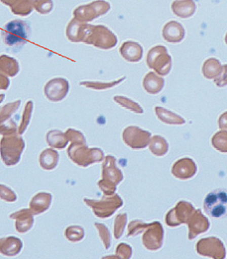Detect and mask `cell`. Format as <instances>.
Masks as SVG:
<instances>
[{
  "label": "cell",
  "instance_id": "obj_28",
  "mask_svg": "<svg viewBox=\"0 0 227 259\" xmlns=\"http://www.w3.org/2000/svg\"><path fill=\"white\" fill-rule=\"evenodd\" d=\"M0 71L6 76L14 77L20 71L18 61L14 58L3 55L0 57Z\"/></svg>",
  "mask_w": 227,
  "mask_h": 259
},
{
  "label": "cell",
  "instance_id": "obj_15",
  "mask_svg": "<svg viewBox=\"0 0 227 259\" xmlns=\"http://www.w3.org/2000/svg\"><path fill=\"white\" fill-rule=\"evenodd\" d=\"M197 172V166L194 160L186 157L177 160L171 168L173 176L180 180L190 179L196 175Z\"/></svg>",
  "mask_w": 227,
  "mask_h": 259
},
{
  "label": "cell",
  "instance_id": "obj_43",
  "mask_svg": "<svg viewBox=\"0 0 227 259\" xmlns=\"http://www.w3.org/2000/svg\"><path fill=\"white\" fill-rule=\"evenodd\" d=\"M116 254L117 257L120 258H131L132 256V247L125 243H120V245L116 247Z\"/></svg>",
  "mask_w": 227,
  "mask_h": 259
},
{
  "label": "cell",
  "instance_id": "obj_45",
  "mask_svg": "<svg viewBox=\"0 0 227 259\" xmlns=\"http://www.w3.org/2000/svg\"><path fill=\"white\" fill-rule=\"evenodd\" d=\"M14 133H18V130L16 127V124L12 118L4 121V123H1V135L2 136Z\"/></svg>",
  "mask_w": 227,
  "mask_h": 259
},
{
  "label": "cell",
  "instance_id": "obj_24",
  "mask_svg": "<svg viewBox=\"0 0 227 259\" xmlns=\"http://www.w3.org/2000/svg\"><path fill=\"white\" fill-rule=\"evenodd\" d=\"M1 2L9 7L12 13L16 16H27L33 10V4L30 0H2Z\"/></svg>",
  "mask_w": 227,
  "mask_h": 259
},
{
  "label": "cell",
  "instance_id": "obj_2",
  "mask_svg": "<svg viewBox=\"0 0 227 259\" xmlns=\"http://www.w3.org/2000/svg\"><path fill=\"white\" fill-rule=\"evenodd\" d=\"M67 155L73 163L86 168L104 160V152L100 148H88L86 144L72 143L67 148Z\"/></svg>",
  "mask_w": 227,
  "mask_h": 259
},
{
  "label": "cell",
  "instance_id": "obj_14",
  "mask_svg": "<svg viewBox=\"0 0 227 259\" xmlns=\"http://www.w3.org/2000/svg\"><path fill=\"white\" fill-rule=\"evenodd\" d=\"M69 82L65 78L57 77L49 80L44 87V94L49 101L59 102L67 97Z\"/></svg>",
  "mask_w": 227,
  "mask_h": 259
},
{
  "label": "cell",
  "instance_id": "obj_41",
  "mask_svg": "<svg viewBox=\"0 0 227 259\" xmlns=\"http://www.w3.org/2000/svg\"><path fill=\"white\" fill-rule=\"evenodd\" d=\"M148 224L141 221H133L130 223L128 228V237H135L144 232Z\"/></svg>",
  "mask_w": 227,
  "mask_h": 259
},
{
  "label": "cell",
  "instance_id": "obj_19",
  "mask_svg": "<svg viewBox=\"0 0 227 259\" xmlns=\"http://www.w3.org/2000/svg\"><path fill=\"white\" fill-rule=\"evenodd\" d=\"M162 36L167 42H181L185 37L184 28L178 21L171 20L166 23L163 27Z\"/></svg>",
  "mask_w": 227,
  "mask_h": 259
},
{
  "label": "cell",
  "instance_id": "obj_32",
  "mask_svg": "<svg viewBox=\"0 0 227 259\" xmlns=\"http://www.w3.org/2000/svg\"><path fill=\"white\" fill-rule=\"evenodd\" d=\"M126 77H122L117 80L111 81V82H99V81H82L80 83L81 86L88 88V89H95V90H106V89H112L117 85L121 83L123 81L125 80Z\"/></svg>",
  "mask_w": 227,
  "mask_h": 259
},
{
  "label": "cell",
  "instance_id": "obj_6",
  "mask_svg": "<svg viewBox=\"0 0 227 259\" xmlns=\"http://www.w3.org/2000/svg\"><path fill=\"white\" fill-rule=\"evenodd\" d=\"M84 202L93 210V214L98 218L105 219L111 217L116 210L124 205V201L118 194H104L101 200L84 198Z\"/></svg>",
  "mask_w": 227,
  "mask_h": 259
},
{
  "label": "cell",
  "instance_id": "obj_10",
  "mask_svg": "<svg viewBox=\"0 0 227 259\" xmlns=\"http://www.w3.org/2000/svg\"><path fill=\"white\" fill-rule=\"evenodd\" d=\"M151 133L138 127L136 125H130L126 127L122 134V139L124 144L132 149L140 150L145 148L149 144Z\"/></svg>",
  "mask_w": 227,
  "mask_h": 259
},
{
  "label": "cell",
  "instance_id": "obj_48",
  "mask_svg": "<svg viewBox=\"0 0 227 259\" xmlns=\"http://www.w3.org/2000/svg\"><path fill=\"white\" fill-rule=\"evenodd\" d=\"M219 128L221 130H227V112L222 113L218 119Z\"/></svg>",
  "mask_w": 227,
  "mask_h": 259
},
{
  "label": "cell",
  "instance_id": "obj_11",
  "mask_svg": "<svg viewBox=\"0 0 227 259\" xmlns=\"http://www.w3.org/2000/svg\"><path fill=\"white\" fill-rule=\"evenodd\" d=\"M164 237V230L160 222L148 224L142 236V243L148 250L156 251L162 248Z\"/></svg>",
  "mask_w": 227,
  "mask_h": 259
},
{
  "label": "cell",
  "instance_id": "obj_3",
  "mask_svg": "<svg viewBox=\"0 0 227 259\" xmlns=\"http://www.w3.org/2000/svg\"><path fill=\"white\" fill-rule=\"evenodd\" d=\"M25 148L23 138L17 133L4 136L1 139V157L4 164L14 166L20 162Z\"/></svg>",
  "mask_w": 227,
  "mask_h": 259
},
{
  "label": "cell",
  "instance_id": "obj_39",
  "mask_svg": "<svg viewBox=\"0 0 227 259\" xmlns=\"http://www.w3.org/2000/svg\"><path fill=\"white\" fill-rule=\"evenodd\" d=\"M127 221H128V214L126 213L118 214L116 217L115 225H114V237L116 240L120 239L123 236Z\"/></svg>",
  "mask_w": 227,
  "mask_h": 259
},
{
  "label": "cell",
  "instance_id": "obj_9",
  "mask_svg": "<svg viewBox=\"0 0 227 259\" xmlns=\"http://www.w3.org/2000/svg\"><path fill=\"white\" fill-rule=\"evenodd\" d=\"M111 5L106 1H93L89 4L77 7L73 11V18L81 23L91 22L100 16L106 14Z\"/></svg>",
  "mask_w": 227,
  "mask_h": 259
},
{
  "label": "cell",
  "instance_id": "obj_13",
  "mask_svg": "<svg viewBox=\"0 0 227 259\" xmlns=\"http://www.w3.org/2000/svg\"><path fill=\"white\" fill-rule=\"evenodd\" d=\"M198 254L213 258H224L225 257V247L221 240L216 237H208L199 241L197 244Z\"/></svg>",
  "mask_w": 227,
  "mask_h": 259
},
{
  "label": "cell",
  "instance_id": "obj_16",
  "mask_svg": "<svg viewBox=\"0 0 227 259\" xmlns=\"http://www.w3.org/2000/svg\"><path fill=\"white\" fill-rule=\"evenodd\" d=\"M186 224L188 225V238L191 241L209 229V222L201 210H195Z\"/></svg>",
  "mask_w": 227,
  "mask_h": 259
},
{
  "label": "cell",
  "instance_id": "obj_12",
  "mask_svg": "<svg viewBox=\"0 0 227 259\" xmlns=\"http://www.w3.org/2000/svg\"><path fill=\"white\" fill-rule=\"evenodd\" d=\"M194 211V207L190 202L180 201L166 214V224L172 228L186 224Z\"/></svg>",
  "mask_w": 227,
  "mask_h": 259
},
{
  "label": "cell",
  "instance_id": "obj_33",
  "mask_svg": "<svg viewBox=\"0 0 227 259\" xmlns=\"http://www.w3.org/2000/svg\"><path fill=\"white\" fill-rule=\"evenodd\" d=\"M114 101L122 107L125 108V109L133 112V113H138V114H141V113H144V109H142L141 106L139 104L136 103L132 100L129 99L128 97H124V96H115Z\"/></svg>",
  "mask_w": 227,
  "mask_h": 259
},
{
  "label": "cell",
  "instance_id": "obj_42",
  "mask_svg": "<svg viewBox=\"0 0 227 259\" xmlns=\"http://www.w3.org/2000/svg\"><path fill=\"white\" fill-rule=\"evenodd\" d=\"M65 135L67 136L69 141L72 143H79V144H86L85 136L82 132L77 131V130L69 128L67 132H65Z\"/></svg>",
  "mask_w": 227,
  "mask_h": 259
},
{
  "label": "cell",
  "instance_id": "obj_40",
  "mask_svg": "<svg viewBox=\"0 0 227 259\" xmlns=\"http://www.w3.org/2000/svg\"><path fill=\"white\" fill-rule=\"evenodd\" d=\"M33 8L40 14H49L54 8L53 1H46V0H34L32 1Z\"/></svg>",
  "mask_w": 227,
  "mask_h": 259
},
{
  "label": "cell",
  "instance_id": "obj_29",
  "mask_svg": "<svg viewBox=\"0 0 227 259\" xmlns=\"http://www.w3.org/2000/svg\"><path fill=\"white\" fill-rule=\"evenodd\" d=\"M154 111L159 120L164 123L169 124V125H183L186 122L183 117L165 108L158 106L154 108Z\"/></svg>",
  "mask_w": 227,
  "mask_h": 259
},
{
  "label": "cell",
  "instance_id": "obj_27",
  "mask_svg": "<svg viewBox=\"0 0 227 259\" xmlns=\"http://www.w3.org/2000/svg\"><path fill=\"white\" fill-rule=\"evenodd\" d=\"M47 142L51 148L64 149L68 144V139L62 131L51 130L47 134Z\"/></svg>",
  "mask_w": 227,
  "mask_h": 259
},
{
  "label": "cell",
  "instance_id": "obj_22",
  "mask_svg": "<svg viewBox=\"0 0 227 259\" xmlns=\"http://www.w3.org/2000/svg\"><path fill=\"white\" fill-rule=\"evenodd\" d=\"M22 248V241L18 237H8L0 240V253L4 256L14 257L20 253Z\"/></svg>",
  "mask_w": 227,
  "mask_h": 259
},
{
  "label": "cell",
  "instance_id": "obj_4",
  "mask_svg": "<svg viewBox=\"0 0 227 259\" xmlns=\"http://www.w3.org/2000/svg\"><path fill=\"white\" fill-rule=\"evenodd\" d=\"M84 43L101 50H110L118 44V37L109 28L102 24H89Z\"/></svg>",
  "mask_w": 227,
  "mask_h": 259
},
{
  "label": "cell",
  "instance_id": "obj_46",
  "mask_svg": "<svg viewBox=\"0 0 227 259\" xmlns=\"http://www.w3.org/2000/svg\"><path fill=\"white\" fill-rule=\"evenodd\" d=\"M215 84L218 87H225L227 85V64L221 67V71L218 76L214 79Z\"/></svg>",
  "mask_w": 227,
  "mask_h": 259
},
{
  "label": "cell",
  "instance_id": "obj_26",
  "mask_svg": "<svg viewBox=\"0 0 227 259\" xmlns=\"http://www.w3.org/2000/svg\"><path fill=\"white\" fill-rule=\"evenodd\" d=\"M59 160V152L52 149L47 148L41 152L39 156V164L44 170H53L56 168Z\"/></svg>",
  "mask_w": 227,
  "mask_h": 259
},
{
  "label": "cell",
  "instance_id": "obj_31",
  "mask_svg": "<svg viewBox=\"0 0 227 259\" xmlns=\"http://www.w3.org/2000/svg\"><path fill=\"white\" fill-rule=\"evenodd\" d=\"M148 148L154 156H163L168 152L169 144L162 136H154L150 139Z\"/></svg>",
  "mask_w": 227,
  "mask_h": 259
},
{
  "label": "cell",
  "instance_id": "obj_20",
  "mask_svg": "<svg viewBox=\"0 0 227 259\" xmlns=\"http://www.w3.org/2000/svg\"><path fill=\"white\" fill-rule=\"evenodd\" d=\"M89 24L81 23L71 19L66 28V36L71 42H84L87 35Z\"/></svg>",
  "mask_w": 227,
  "mask_h": 259
},
{
  "label": "cell",
  "instance_id": "obj_37",
  "mask_svg": "<svg viewBox=\"0 0 227 259\" xmlns=\"http://www.w3.org/2000/svg\"><path fill=\"white\" fill-rule=\"evenodd\" d=\"M21 101H16L12 103H8L4 105L1 108V112H0V122L4 123V121H8L10 119L13 113L17 111V109L20 108Z\"/></svg>",
  "mask_w": 227,
  "mask_h": 259
},
{
  "label": "cell",
  "instance_id": "obj_8",
  "mask_svg": "<svg viewBox=\"0 0 227 259\" xmlns=\"http://www.w3.org/2000/svg\"><path fill=\"white\" fill-rule=\"evenodd\" d=\"M204 210L212 218L227 217V190L217 189L209 193L204 201Z\"/></svg>",
  "mask_w": 227,
  "mask_h": 259
},
{
  "label": "cell",
  "instance_id": "obj_23",
  "mask_svg": "<svg viewBox=\"0 0 227 259\" xmlns=\"http://www.w3.org/2000/svg\"><path fill=\"white\" fill-rule=\"evenodd\" d=\"M164 79L153 71L146 74L143 79V87L144 90L152 95L161 93L164 88Z\"/></svg>",
  "mask_w": 227,
  "mask_h": 259
},
{
  "label": "cell",
  "instance_id": "obj_36",
  "mask_svg": "<svg viewBox=\"0 0 227 259\" xmlns=\"http://www.w3.org/2000/svg\"><path fill=\"white\" fill-rule=\"evenodd\" d=\"M65 237L71 242H79L85 237V230L77 225L69 226L65 230Z\"/></svg>",
  "mask_w": 227,
  "mask_h": 259
},
{
  "label": "cell",
  "instance_id": "obj_25",
  "mask_svg": "<svg viewBox=\"0 0 227 259\" xmlns=\"http://www.w3.org/2000/svg\"><path fill=\"white\" fill-rule=\"evenodd\" d=\"M171 10L174 15L180 18H189L195 14L197 11V5L191 0L174 1L171 4Z\"/></svg>",
  "mask_w": 227,
  "mask_h": 259
},
{
  "label": "cell",
  "instance_id": "obj_7",
  "mask_svg": "<svg viewBox=\"0 0 227 259\" xmlns=\"http://www.w3.org/2000/svg\"><path fill=\"white\" fill-rule=\"evenodd\" d=\"M146 63L158 75H168L172 67V58L164 46L158 45L150 49L147 54Z\"/></svg>",
  "mask_w": 227,
  "mask_h": 259
},
{
  "label": "cell",
  "instance_id": "obj_18",
  "mask_svg": "<svg viewBox=\"0 0 227 259\" xmlns=\"http://www.w3.org/2000/svg\"><path fill=\"white\" fill-rule=\"evenodd\" d=\"M120 53L122 58L130 63H138L143 58L144 50L140 44L133 41L127 40L121 45Z\"/></svg>",
  "mask_w": 227,
  "mask_h": 259
},
{
  "label": "cell",
  "instance_id": "obj_21",
  "mask_svg": "<svg viewBox=\"0 0 227 259\" xmlns=\"http://www.w3.org/2000/svg\"><path fill=\"white\" fill-rule=\"evenodd\" d=\"M52 202V195L50 193L40 192L35 194L29 202V209L33 214H40L48 210Z\"/></svg>",
  "mask_w": 227,
  "mask_h": 259
},
{
  "label": "cell",
  "instance_id": "obj_34",
  "mask_svg": "<svg viewBox=\"0 0 227 259\" xmlns=\"http://www.w3.org/2000/svg\"><path fill=\"white\" fill-rule=\"evenodd\" d=\"M32 110H33V102L32 101H28L24 106L22 119L20 121V126L18 128V134L20 136L23 135L28 128V124L30 122L31 117H32Z\"/></svg>",
  "mask_w": 227,
  "mask_h": 259
},
{
  "label": "cell",
  "instance_id": "obj_30",
  "mask_svg": "<svg viewBox=\"0 0 227 259\" xmlns=\"http://www.w3.org/2000/svg\"><path fill=\"white\" fill-rule=\"evenodd\" d=\"M221 67L222 66L218 59L210 58V59H207L203 65V75L206 79H215L221 72Z\"/></svg>",
  "mask_w": 227,
  "mask_h": 259
},
{
  "label": "cell",
  "instance_id": "obj_17",
  "mask_svg": "<svg viewBox=\"0 0 227 259\" xmlns=\"http://www.w3.org/2000/svg\"><path fill=\"white\" fill-rule=\"evenodd\" d=\"M9 218L16 221V231L22 234L30 230L34 224L33 213L30 209H21L18 211L12 213Z\"/></svg>",
  "mask_w": 227,
  "mask_h": 259
},
{
  "label": "cell",
  "instance_id": "obj_1",
  "mask_svg": "<svg viewBox=\"0 0 227 259\" xmlns=\"http://www.w3.org/2000/svg\"><path fill=\"white\" fill-rule=\"evenodd\" d=\"M116 158L108 155L104 159L101 165V179L97 185L104 194H115L118 185L124 180V174L116 164Z\"/></svg>",
  "mask_w": 227,
  "mask_h": 259
},
{
  "label": "cell",
  "instance_id": "obj_49",
  "mask_svg": "<svg viewBox=\"0 0 227 259\" xmlns=\"http://www.w3.org/2000/svg\"><path fill=\"white\" fill-rule=\"evenodd\" d=\"M225 44L227 45V33H226V34H225Z\"/></svg>",
  "mask_w": 227,
  "mask_h": 259
},
{
  "label": "cell",
  "instance_id": "obj_35",
  "mask_svg": "<svg viewBox=\"0 0 227 259\" xmlns=\"http://www.w3.org/2000/svg\"><path fill=\"white\" fill-rule=\"evenodd\" d=\"M212 145L215 149L223 153H227V132L221 131L215 134L212 138Z\"/></svg>",
  "mask_w": 227,
  "mask_h": 259
},
{
  "label": "cell",
  "instance_id": "obj_44",
  "mask_svg": "<svg viewBox=\"0 0 227 259\" xmlns=\"http://www.w3.org/2000/svg\"><path fill=\"white\" fill-rule=\"evenodd\" d=\"M0 197L1 199L5 202H15L17 199L16 193L4 184H1L0 186Z\"/></svg>",
  "mask_w": 227,
  "mask_h": 259
},
{
  "label": "cell",
  "instance_id": "obj_47",
  "mask_svg": "<svg viewBox=\"0 0 227 259\" xmlns=\"http://www.w3.org/2000/svg\"><path fill=\"white\" fill-rule=\"evenodd\" d=\"M9 84H10L9 79L6 75H4V74L1 73V75H0V89L1 90H7L9 87Z\"/></svg>",
  "mask_w": 227,
  "mask_h": 259
},
{
  "label": "cell",
  "instance_id": "obj_5",
  "mask_svg": "<svg viewBox=\"0 0 227 259\" xmlns=\"http://www.w3.org/2000/svg\"><path fill=\"white\" fill-rule=\"evenodd\" d=\"M29 34V24L21 20H11L2 29L3 40L8 47L21 46L26 43Z\"/></svg>",
  "mask_w": 227,
  "mask_h": 259
},
{
  "label": "cell",
  "instance_id": "obj_38",
  "mask_svg": "<svg viewBox=\"0 0 227 259\" xmlns=\"http://www.w3.org/2000/svg\"><path fill=\"white\" fill-rule=\"evenodd\" d=\"M94 226L98 232V235H99L101 241L103 243L105 249H109V247L111 246L112 242L111 236H110L107 227L104 224H101V223H94Z\"/></svg>",
  "mask_w": 227,
  "mask_h": 259
}]
</instances>
